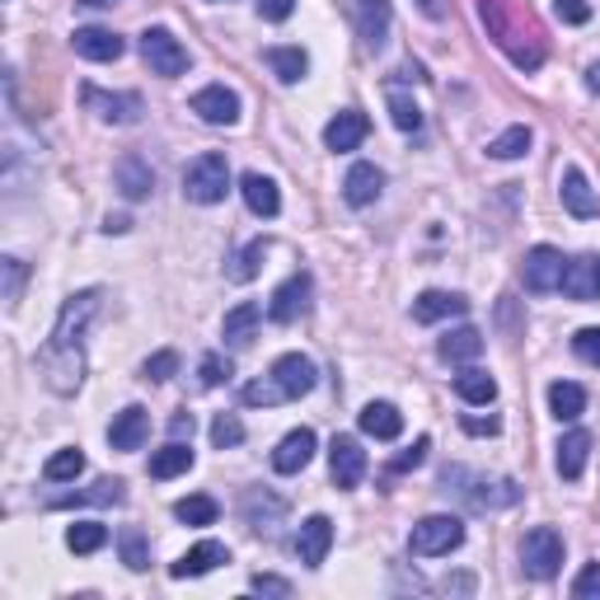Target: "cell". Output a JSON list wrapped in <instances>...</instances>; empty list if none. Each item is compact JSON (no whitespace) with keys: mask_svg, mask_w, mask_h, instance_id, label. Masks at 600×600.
Segmentation results:
<instances>
[{"mask_svg":"<svg viewBox=\"0 0 600 600\" xmlns=\"http://www.w3.org/2000/svg\"><path fill=\"white\" fill-rule=\"evenodd\" d=\"M99 305H103V287H85L66 296L57 324H52V338L38 347V376L52 395L66 399L85 385V333H90Z\"/></svg>","mask_w":600,"mask_h":600,"instance_id":"obj_1","label":"cell"},{"mask_svg":"<svg viewBox=\"0 0 600 600\" xmlns=\"http://www.w3.org/2000/svg\"><path fill=\"white\" fill-rule=\"evenodd\" d=\"M479 14L511 62L521 70H535L544 62V43H540V29L531 24V14H521L516 0H479Z\"/></svg>","mask_w":600,"mask_h":600,"instance_id":"obj_2","label":"cell"},{"mask_svg":"<svg viewBox=\"0 0 600 600\" xmlns=\"http://www.w3.org/2000/svg\"><path fill=\"white\" fill-rule=\"evenodd\" d=\"M314 380H320V370H314L310 357H300V352H287V357H277L273 370L254 385H244V403L249 409H273V403H287V399H300L314 390Z\"/></svg>","mask_w":600,"mask_h":600,"instance_id":"obj_3","label":"cell"},{"mask_svg":"<svg viewBox=\"0 0 600 600\" xmlns=\"http://www.w3.org/2000/svg\"><path fill=\"white\" fill-rule=\"evenodd\" d=\"M441 488H455L474 511H507L521 502V484L516 479H484V474H469L460 465H451L441 474Z\"/></svg>","mask_w":600,"mask_h":600,"instance_id":"obj_4","label":"cell"},{"mask_svg":"<svg viewBox=\"0 0 600 600\" xmlns=\"http://www.w3.org/2000/svg\"><path fill=\"white\" fill-rule=\"evenodd\" d=\"M225 192H231V165H225V155L207 151L184 169V198L188 202L216 207V202H225Z\"/></svg>","mask_w":600,"mask_h":600,"instance_id":"obj_5","label":"cell"},{"mask_svg":"<svg viewBox=\"0 0 600 600\" xmlns=\"http://www.w3.org/2000/svg\"><path fill=\"white\" fill-rule=\"evenodd\" d=\"M558 568H563V535L554 525H535V531L521 540V573L535 581H549V577H558Z\"/></svg>","mask_w":600,"mask_h":600,"instance_id":"obj_6","label":"cell"},{"mask_svg":"<svg viewBox=\"0 0 600 600\" xmlns=\"http://www.w3.org/2000/svg\"><path fill=\"white\" fill-rule=\"evenodd\" d=\"M465 544V521L460 516H422L409 535V549L418 558H441L451 549H460Z\"/></svg>","mask_w":600,"mask_h":600,"instance_id":"obj_7","label":"cell"},{"mask_svg":"<svg viewBox=\"0 0 600 600\" xmlns=\"http://www.w3.org/2000/svg\"><path fill=\"white\" fill-rule=\"evenodd\" d=\"M141 57H146L151 76H165V80H174V76H184V70H188V47L174 38L169 29H146V33H141Z\"/></svg>","mask_w":600,"mask_h":600,"instance_id":"obj_8","label":"cell"},{"mask_svg":"<svg viewBox=\"0 0 600 600\" xmlns=\"http://www.w3.org/2000/svg\"><path fill=\"white\" fill-rule=\"evenodd\" d=\"M525 291H563V277H568V258H563L554 244H535L525 254Z\"/></svg>","mask_w":600,"mask_h":600,"instance_id":"obj_9","label":"cell"},{"mask_svg":"<svg viewBox=\"0 0 600 600\" xmlns=\"http://www.w3.org/2000/svg\"><path fill=\"white\" fill-rule=\"evenodd\" d=\"M80 99L99 122H113V127H132V122H141V95H109V90H99V85H85Z\"/></svg>","mask_w":600,"mask_h":600,"instance_id":"obj_10","label":"cell"},{"mask_svg":"<svg viewBox=\"0 0 600 600\" xmlns=\"http://www.w3.org/2000/svg\"><path fill=\"white\" fill-rule=\"evenodd\" d=\"M310 296H314V281H310V273H296V277H287V281H281V287L273 291L268 320H273V324H296L300 314H310Z\"/></svg>","mask_w":600,"mask_h":600,"instance_id":"obj_11","label":"cell"},{"mask_svg":"<svg viewBox=\"0 0 600 600\" xmlns=\"http://www.w3.org/2000/svg\"><path fill=\"white\" fill-rule=\"evenodd\" d=\"M329 474L338 488H357L366 479V451L357 436H333L329 446Z\"/></svg>","mask_w":600,"mask_h":600,"instance_id":"obj_12","label":"cell"},{"mask_svg":"<svg viewBox=\"0 0 600 600\" xmlns=\"http://www.w3.org/2000/svg\"><path fill=\"white\" fill-rule=\"evenodd\" d=\"M192 113L211 127H235L240 122V95L225 90V85H207V90L192 95Z\"/></svg>","mask_w":600,"mask_h":600,"instance_id":"obj_13","label":"cell"},{"mask_svg":"<svg viewBox=\"0 0 600 600\" xmlns=\"http://www.w3.org/2000/svg\"><path fill=\"white\" fill-rule=\"evenodd\" d=\"M352 20H357V33H362L366 52H380L385 43H390V0H357Z\"/></svg>","mask_w":600,"mask_h":600,"instance_id":"obj_14","label":"cell"},{"mask_svg":"<svg viewBox=\"0 0 600 600\" xmlns=\"http://www.w3.org/2000/svg\"><path fill=\"white\" fill-rule=\"evenodd\" d=\"M314 446H320V441H314L310 427L287 432V436L277 441V451H273V469H277V474H300V469L314 460Z\"/></svg>","mask_w":600,"mask_h":600,"instance_id":"obj_15","label":"cell"},{"mask_svg":"<svg viewBox=\"0 0 600 600\" xmlns=\"http://www.w3.org/2000/svg\"><path fill=\"white\" fill-rule=\"evenodd\" d=\"M221 563H231V549L216 540H202V544H192V549L179 558V563H169V577L174 581H184V577H207L211 568H221Z\"/></svg>","mask_w":600,"mask_h":600,"instance_id":"obj_16","label":"cell"},{"mask_svg":"<svg viewBox=\"0 0 600 600\" xmlns=\"http://www.w3.org/2000/svg\"><path fill=\"white\" fill-rule=\"evenodd\" d=\"M366 132H370L366 113L343 109V113H333V118H329V127H324V146H329V151H338V155H347V151H357V146H362Z\"/></svg>","mask_w":600,"mask_h":600,"instance_id":"obj_17","label":"cell"},{"mask_svg":"<svg viewBox=\"0 0 600 600\" xmlns=\"http://www.w3.org/2000/svg\"><path fill=\"white\" fill-rule=\"evenodd\" d=\"M113 184H118V192L127 202H146L155 192V174H151V165L141 160V155H122V160L113 165Z\"/></svg>","mask_w":600,"mask_h":600,"instance_id":"obj_18","label":"cell"},{"mask_svg":"<svg viewBox=\"0 0 600 600\" xmlns=\"http://www.w3.org/2000/svg\"><path fill=\"white\" fill-rule=\"evenodd\" d=\"M146 436H151V413L141 409V403H132V409H122V413L113 418L109 446H113V451H141V446H146Z\"/></svg>","mask_w":600,"mask_h":600,"instance_id":"obj_19","label":"cell"},{"mask_svg":"<svg viewBox=\"0 0 600 600\" xmlns=\"http://www.w3.org/2000/svg\"><path fill=\"white\" fill-rule=\"evenodd\" d=\"M333 549V521L329 516H310L305 525H300V535H296V554L305 568H320V563L329 558Z\"/></svg>","mask_w":600,"mask_h":600,"instance_id":"obj_20","label":"cell"},{"mask_svg":"<svg viewBox=\"0 0 600 600\" xmlns=\"http://www.w3.org/2000/svg\"><path fill=\"white\" fill-rule=\"evenodd\" d=\"M70 47H76L85 62H118L122 52H127V43H122L113 29H76L70 33Z\"/></svg>","mask_w":600,"mask_h":600,"instance_id":"obj_21","label":"cell"},{"mask_svg":"<svg viewBox=\"0 0 600 600\" xmlns=\"http://www.w3.org/2000/svg\"><path fill=\"white\" fill-rule=\"evenodd\" d=\"M469 300L455 296V291H422L413 300V320L418 324H441V320H455V314H465Z\"/></svg>","mask_w":600,"mask_h":600,"instance_id":"obj_22","label":"cell"},{"mask_svg":"<svg viewBox=\"0 0 600 600\" xmlns=\"http://www.w3.org/2000/svg\"><path fill=\"white\" fill-rule=\"evenodd\" d=\"M380 188H385V174L376 165L357 160L347 169V179H343V198H347V207H370L380 198Z\"/></svg>","mask_w":600,"mask_h":600,"instance_id":"obj_23","label":"cell"},{"mask_svg":"<svg viewBox=\"0 0 600 600\" xmlns=\"http://www.w3.org/2000/svg\"><path fill=\"white\" fill-rule=\"evenodd\" d=\"M563 207L573 211V216H581V221H591V216H600V198H596V188H591V179L581 174L577 165L563 174Z\"/></svg>","mask_w":600,"mask_h":600,"instance_id":"obj_24","label":"cell"},{"mask_svg":"<svg viewBox=\"0 0 600 600\" xmlns=\"http://www.w3.org/2000/svg\"><path fill=\"white\" fill-rule=\"evenodd\" d=\"M240 192H244V202H249L254 216H263V221H273L281 211V192H277V184L268 179V174H244Z\"/></svg>","mask_w":600,"mask_h":600,"instance_id":"obj_25","label":"cell"},{"mask_svg":"<svg viewBox=\"0 0 600 600\" xmlns=\"http://www.w3.org/2000/svg\"><path fill=\"white\" fill-rule=\"evenodd\" d=\"M591 446H596V441H591V432H568V436H563L558 441V474H563V479H581V474H587V460H591Z\"/></svg>","mask_w":600,"mask_h":600,"instance_id":"obj_26","label":"cell"},{"mask_svg":"<svg viewBox=\"0 0 600 600\" xmlns=\"http://www.w3.org/2000/svg\"><path fill=\"white\" fill-rule=\"evenodd\" d=\"M258 320H263V310L254 305V300H244V305L225 310V320H221V338L231 343V347H249V343H254V333H258Z\"/></svg>","mask_w":600,"mask_h":600,"instance_id":"obj_27","label":"cell"},{"mask_svg":"<svg viewBox=\"0 0 600 600\" xmlns=\"http://www.w3.org/2000/svg\"><path fill=\"white\" fill-rule=\"evenodd\" d=\"M357 422H362V432H366V436H376V441H395V436L403 432L399 409H395V403H385V399H370Z\"/></svg>","mask_w":600,"mask_h":600,"instance_id":"obj_28","label":"cell"},{"mask_svg":"<svg viewBox=\"0 0 600 600\" xmlns=\"http://www.w3.org/2000/svg\"><path fill=\"white\" fill-rule=\"evenodd\" d=\"M281 516H287V502L281 498H273V492H263V488L244 492V521H249L254 531H273Z\"/></svg>","mask_w":600,"mask_h":600,"instance_id":"obj_29","label":"cell"},{"mask_svg":"<svg viewBox=\"0 0 600 600\" xmlns=\"http://www.w3.org/2000/svg\"><path fill=\"white\" fill-rule=\"evenodd\" d=\"M563 291H568L573 300H600V258H577V263H568Z\"/></svg>","mask_w":600,"mask_h":600,"instance_id":"obj_30","label":"cell"},{"mask_svg":"<svg viewBox=\"0 0 600 600\" xmlns=\"http://www.w3.org/2000/svg\"><path fill=\"white\" fill-rule=\"evenodd\" d=\"M263 62L273 66V76H277L281 85H296V80H305V70H310L305 47H268V52H263Z\"/></svg>","mask_w":600,"mask_h":600,"instance_id":"obj_31","label":"cell"},{"mask_svg":"<svg viewBox=\"0 0 600 600\" xmlns=\"http://www.w3.org/2000/svg\"><path fill=\"white\" fill-rule=\"evenodd\" d=\"M549 413L558 422H577L581 413H587V390L573 385V380H554L549 385Z\"/></svg>","mask_w":600,"mask_h":600,"instance_id":"obj_32","label":"cell"},{"mask_svg":"<svg viewBox=\"0 0 600 600\" xmlns=\"http://www.w3.org/2000/svg\"><path fill=\"white\" fill-rule=\"evenodd\" d=\"M436 352H441L446 362H474V357L484 352V333H479V329H469V324H465V329H451L446 338L436 343Z\"/></svg>","mask_w":600,"mask_h":600,"instance_id":"obj_33","label":"cell"},{"mask_svg":"<svg viewBox=\"0 0 600 600\" xmlns=\"http://www.w3.org/2000/svg\"><path fill=\"white\" fill-rule=\"evenodd\" d=\"M455 395H460L465 403H474V409H484V403H492L498 399V380L488 376V370H460V376H455Z\"/></svg>","mask_w":600,"mask_h":600,"instance_id":"obj_34","label":"cell"},{"mask_svg":"<svg viewBox=\"0 0 600 600\" xmlns=\"http://www.w3.org/2000/svg\"><path fill=\"white\" fill-rule=\"evenodd\" d=\"M188 469H192V446H184V441H169L165 451L151 455V479H179Z\"/></svg>","mask_w":600,"mask_h":600,"instance_id":"obj_35","label":"cell"},{"mask_svg":"<svg viewBox=\"0 0 600 600\" xmlns=\"http://www.w3.org/2000/svg\"><path fill=\"white\" fill-rule=\"evenodd\" d=\"M263 258H268V240H249V244H244V249L231 258L225 277H231V281H254L258 268H263Z\"/></svg>","mask_w":600,"mask_h":600,"instance_id":"obj_36","label":"cell"},{"mask_svg":"<svg viewBox=\"0 0 600 600\" xmlns=\"http://www.w3.org/2000/svg\"><path fill=\"white\" fill-rule=\"evenodd\" d=\"M24 277H29L24 258H14V254H5V258H0V300H5V310H20Z\"/></svg>","mask_w":600,"mask_h":600,"instance_id":"obj_37","label":"cell"},{"mask_svg":"<svg viewBox=\"0 0 600 600\" xmlns=\"http://www.w3.org/2000/svg\"><path fill=\"white\" fill-rule=\"evenodd\" d=\"M174 516H179L184 525H216L221 507H216V498H207V492H192V498L174 502Z\"/></svg>","mask_w":600,"mask_h":600,"instance_id":"obj_38","label":"cell"},{"mask_svg":"<svg viewBox=\"0 0 600 600\" xmlns=\"http://www.w3.org/2000/svg\"><path fill=\"white\" fill-rule=\"evenodd\" d=\"M43 474H47V484H76L80 474H85V455H80V446L57 451V455H52V460L43 465Z\"/></svg>","mask_w":600,"mask_h":600,"instance_id":"obj_39","label":"cell"},{"mask_svg":"<svg viewBox=\"0 0 600 600\" xmlns=\"http://www.w3.org/2000/svg\"><path fill=\"white\" fill-rule=\"evenodd\" d=\"M525 151H531V127H521V122H516V127H507L502 136L488 141V155H492V160H521Z\"/></svg>","mask_w":600,"mask_h":600,"instance_id":"obj_40","label":"cell"},{"mask_svg":"<svg viewBox=\"0 0 600 600\" xmlns=\"http://www.w3.org/2000/svg\"><path fill=\"white\" fill-rule=\"evenodd\" d=\"M109 544V531H103L99 521H76L66 531V549L70 554H95V549H103Z\"/></svg>","mask_w":600,"mask_h":600,"instance_id":"obj_41","label":"cell"},{"mask_svg":"<svg viewBox=\"0 0 600 600\" xmlns=\"http://www.w3.org/2000/svg\"><path fill=\"white\" fill-rule=\"evenodd\" d=\"M118 544H122V563H127L132 573H146L151 568V544H146V535H141L136 525H132V531H122Z\"/></svg>","mask_w":600,"mask_h":600,"instance_id":"obj_42","label":"cell"},{"mask_svg":"<svg viewBox=\"0 0 600 600\" xmlns=\"http://www.w3.org/2000/svg\"><path fill=\"white\" fill-rule=\"evenodd\" d=\"M390 118H395L399 132H418L422 127V109L409 95H399V90H390Z\"/></svg>","mask_w":600,"mask_h":600,"instance_id":"obj_43","label":"cell"},{"mask_svg":"<svg viewBox=\"0 0 600 600\" xmlns=\"http://www.w3.org/2000/svg\"><path fill=\"white\" fill-rule=\"evenodd\" d=\"M66 502H122V479H99L95 488L76 492V498H57L52 507H66Z\"/></svg>","mask_w":600,"mask_h":600,"instance_id":"obj_44","label":"cell"},{"mask_svg":"<svg viewBox=\"0 0 600 600\" xmlns=\"http://www.w3.org/2000/svg\"><path fill=\"white\" fill-rule=\"evenodd\" d=\"M211 441H216V451H231L244 441V422L235 413H221L216 422H211Z\"/></svg>","mask_w":600,"mask_h":600,"instance_id":"obj_45","label":"cell"},{"mask_svg":"<svg viewBox=\"0 0 600 600\" xmlns=\"http://www.w3.org/2000/svg\"><path fill=\"white\" fill-rule=\"evenodd\" d=\"M174 370H179V352H155V357H146V366H141V380H155V385H160V380H169L174 376Z\"/></svg>","mask_w":600,"mask_h":600,"instance_id":"obj_46","label":"cell"},{"mask_svg":"<svg viewBox=\"0 0 600 600\" xmlns=\"http://www.w3.org/2000/svg\"><path fill=\"white\" fill-rule=\"evenodd\" d=\"M198 380H202V390H216V385L231 380V362H225L221 352H207V357H202V370H198Z\"/></svg>","mask_w":600,"mask_h":600,"instance_id":"obj_47","label":"cell"},{"mask_svg":"<svg viewBox=\"0 0 600 600\" xmlns=\"http://www.w3.org/2000/svg\"><path fill=\"white\" fill-rule=\"evenodd\" d=\"M573 352H577V362L600 366V329H581L573 338Z\"/></svg>","mask_w":600,"mask_h":600,"instance_id":"obj_48","label":"cell"},{"mask_svg":"<svg viewBox=\"0 0 600 600\" xmlns=\"http://www.w3.org/2000/svg\"><path fill=\"white\" fill-rule=\"evenodd\" d=\"M427 451H432V441H427V436H418V441H413V446H409V451H403V455H399V460H395L390 469H395V474H409V469H418L422 460H427Z\"/></svg>","mask_w":600,"mask_h":600,"instance_id":"obj_49","label":"cell"},{"mask_svg":"<svg viewBox=\"0 0 600 600\" xmlns=\"http://www.w3.org/2000/svg\"><path fill=\"white\" fill-rule=\"evenodd\" d=\"M554 14L563 24H587L591 20V5L587 0H554Z\"/></svg>","mask_w":600,"mask_h":600,"instance_id":"obj_50","label":"cell"},{"mask_svg":"<svg viewBox=\"0 0 600 600\" xmlns=\"http://www.w3.org/2000/svg\"><path fill=\"white\" fill-rule=\"evenodd\" d=\"M460 427H465L469 436H498L502 422L492 418V413H488V418H484V413H465V418H460Z\"/></svg>","mask_w":600,"mask_h":600,"instance_id":"obj_51","label":"cell"},{"mask_svg":"<svg viewBox=\"0 0 600 600\" xmlns=\"http://www.w3.org/2000/svg\"><path fill=\"white\" fill-rule=\"evenodd\" d=\"M573 596H600V563H587L573 581Z\"/></svg>","mask_w":600,"mask_h":600,"instance_id":"obj_52","label":"cell"},{"mask_svg":"<svg viewBox=\"0 0 600 600\" xmlns=\"http://www.w3.org/2000/svg\"><path fill=\"white\" fill-rule=\"evenodd\" d=\"M291 10H296V0H258V14H263L268 24L291 20Z\"/></svg>","mask_w":600,"mask_h":600,"instance_id":"obj_53","label":"cell"},{"mask_svg":"<svg viewBox=\"0 0 600 600\" xmlns=\"http://www.w3.org/2000/svg\"><path fill=\"white\" fill-rule=\"evenodd\" d=\"M249 587H254L258 596H291V581H281V577H273V573H258Z\"/></svg>","mask_w":600,"mask_h":600,"instance_id":"obj_54","label":"cell"},{"mask_svg":"<svg viewBox=\"0 0 600 600\" xmlns=\"http://www.w3.org/2000/svg\"><path fill=\"white\" fill-rule=\"evenodd\" d=\"M169 432H174V441H184V436H192V413H174V422H169Z\"/></svg>","mask_w":600,"mask_h":600,"instance_id":"obj_55","label":"cell"},{"mask_svg":"<svg viewBox=\"0 0 600 600\" xmlns=\"http://www.w3.org/2000/svg\"><path fill=\"white\" fill-rule=\"evenodd\" d=\"M418 10L427 14V20H446V0H418Z\"/></svg>","mask_w":600,"mask_h":600,"instance_id":"obj_56","label":"cell"},{"mask_svg":"<svg viewBox=\"0 0 600 600\" xmlns=\"http://www.w3.org/2000/svg\"><path fill=\"white\" fill-rule=\"evenodd\" d=\"M441 591H460V596H469V591H474V577H446V581H441Z\"/></svg>","mask_w":600,"mask_h":600,"instance_id":"obj_57","label":"cell"},{"mask_svg":"<svg viewBox=\"0 0 600 600\" xmlns=\"http://www.w3.org/2000/svg\"><path fill=\"white\" fill-rule=\"evenodd\" d=\"M127 216H109V221H103V231H109V235H122V231H127Z\"/></svg>","mask_w":600,"mask_h":600,"instance_id":"obj_58","label":"cell"},{"mask_svg":"<svg viewBox=\"0 0 600 600\" xmlns=\"http://www.w3.org/2000/svg\"><path fill=\"white\" fill-rule=\"evenodd\" d=\"M587 85H591V95H600V62L587 66Z\"/></svg>","mask_w":600,"mask_h":600,"instance_id":"obj_59","label":"cell"},{"mask_svg":"<svg viewBox=\"0 0 600 600\" xmlns=\"http://www.w3.org/2000/svg\"><path fill=\"white\" fill-rule=\"evenodd\" d=\"M80 5H95V10H103V5H118V0H80Z\"/></svg>","mask_w":600,"mask_h":600,"instance_id":"obj_60","label":"cell"}]
</instances>
